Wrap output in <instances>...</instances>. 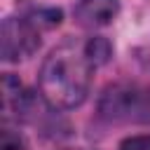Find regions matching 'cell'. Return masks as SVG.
<instances>
[{"mask_svg": "<svg viewBox=\"0 0 150 150\" xmlns=\"http://www.w3.org/2000/svg\"><path fill=\"white\" fill-rule=\"evenodd\" d=\"M40 47V28L28 16H9L2 21L0 33V52L5 61L28 59Z\"/></svg>", "mask_w": 150, "mask_h": 150, "instance_id": "3957f363", "label": "cell"}, {"mask_svg": "<svg viewBox=\"0 0 150 150\" xmlns=\"http://www.w3.org/2000/svg\"><path fill=\"white\" fill-rule=\"evenodd\" d=\"M87 52H89L91 61L98 66V63H105V61H108V56H110V45H108L105 38H91V40H87Z\"/></svg>", "mask_w": 150, "mask_h": 150, "instance_id": "8992f818", "label": "cell"}, {"mask_svg": "<svg viewBox=\"0 0 150 150\" xmlns=\"http://www.w3.org/2000/svg\"><path fill=\"white\" fill-rule=\"evenodd\" d=\"M120 12L117 0H80L73 9V16L84 28H101L108 26Z\"/></svg>", "mask_w": 150, "mask_h": 150, "instance_id": "277c9868", "label": "cell"}, {"mask_svg": "<svg viewBox=\"0 0 150 150\" xmlns=\"http://www.w3.org/2000/svg\"><path fill=\"white\" fill-rule=\"evenodd\" d=\"M98 110L108 120L150 122V89L129 84L108 87L98 101Z\"/></svg>", "mask_w": 150, "mask_h": 150, "instance_id": "7a4b0ae2", "label": "cell"}, {"mask_svg": "<svg viewBox=\"0 0 150 150\" xmlns=\"http://www.w3.org/2000/svg\"><path fill=\"white\" fill-rule=\"evenodd\" d=\"M94 61L87 52V42L66 40L54 47L40 68V94L54 110H68L80 105L91 84Z\"/></svg>", "mask_w": 150, "mask_h": 150, "instance_id": "6da1fadb", "label": "cell"}, {"mask_svg": "<svg viewBox=\"0 0 150 150\" xmlns=\"http://www.w3.org/2000/svg\"><path fill=\"white\" fill-rule=\"evenodd\" d=\"M40 30H47V28H54L61 23V12L59 9H52V7H40V9H33L26 14Z\"/></svg>", "mask_w": 150, "mask_h": 150, "instance_id": "5b68a950", "label": "cell"}, {"mask_svg": "<svg viewBox=\"0 0 150 150\" xmlns=\"http://www.w3.org/2000/svg\"><path fill=\"white\" fill-rule=\"evenodd\" d=\"M120 150H150V136H129L122 141Z\"/></svg>", "mask_w": 150, "mask_h": 150, "instance_id": "52a82bcc", "label": "cell"}]
</instances>
